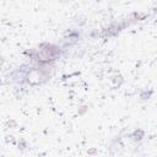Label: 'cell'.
Returning a JSON list of instances; mask_svg holds the SVG:
<instances>
[{
    "instance_id": "6da1fadb",
    "label": "cell",
    "mask_w": 157,
    "mask_h": 157,
    "mask_svg": "<svg viewBox=\"0 0 157 157\" xmlns=\"http://www.w3.org/2000/svg\"><path fill=\"white\" fill-rule=\"evenodd\" d=\"M40 72L38 70H32L28 75V82L32 83V85H36V83H39V80H40Z\"/></svg>"
}]
</instances>
